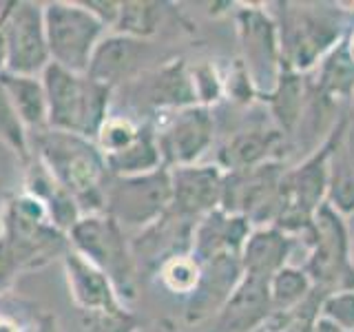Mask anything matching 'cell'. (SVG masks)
<instances>
[{
    "label": "cell",
    "mask_w": 354,
    "mask_h": 332,
    "mask_svg": "<svg viewBox=\"0 0 354 332\" xmlns=\"http://www.w3.org/2000/svg\"><path fill=\"white\" fill-rule=\"evenodd\" d=\"M0 7H3L7 44V71L20 75H42V71L51 64L42 3L14 0Z\"/></svg>",
    "instance_id": "obj_11"
},
{
    "label": "cell",
    "mask_w": 354,
    "mask_h": 332,
    "mask_svg": "<svg viewBox=\"0 0 354 332\" xmlns=\"http://www.w3.org/2000/svg\"><path fill=\"white\" fill-rule=\"evenodd\" d=\"M42 11L51 62L73 73H86L93 51L109 33V27L84 3L75 0L42 3Z\"/></svg>",
    "instance_id": "obj_5"
},
{
    "label": "cell",
    "mask_w": 354,
    "mask_h": 332,
    "mask_svg": "<svg viewBox=\"0 0 354 332\" xmlns=\"http://www.w3.org/2000/svg\"><path fill=\"white\" fill-rule=\"evenodd\" d=\"M352 100H354V95H352Z\"/></svg>",
    "instance_id": "obj_40"
},
{
    "label": "cell",
    "mask_w": 354,
    "mask_h": 332,
    "mask_svg": "<svg viewBox=\"0 0 354 332\" xmlns=\"http://www.w3.org/2000/svg\"><path fill=\"white\" fill-rule=\"evenodd\" d=\"M348 228H350V255H352V266H354V215L348 219Z\"/></svg>",
    "instance_id": "obj_38"
},
{
    "label": "cell",
    "mask_w": 354,
    "mask_h": 332,
    "mask_svg": "<svg viewBox=\"0 0 354 332\" xmlns=\"http://www.w3.org/2000/svg\"><path fill=\"white\" fill-rule=\"evenodd\" d=\"M171 171V213L197 221L221 206L224 171L217 164H191Z\"/></svg>",
    "instance_id": "obj_13"
},
{
    "label": "cell",
    "mask_w": 354,
    "mask_h": 332,
    "mask_svg": "<svg viewBox=\"0 0 354 332\" xmlns=\"http://www.w3.org/2000/svg\"><path fill=\"white\" fill-rule=\"evenodd\" d=\"M153 129L166 169L199 164L215 142L213 109L202 104L162 113Z\"/></svg>",
    "instance_id": "obj_9"
},
{
    "label": "cell",
    "mask_w": 354,
    "mask_h": 332,
    "mask_svg": "<svg viewBox=\"0 0 354 332\" xmlns=\"http://www.w3.org/2000/svg\"><path fill=\"white\" fill-rule=\"evenodd\" d=\"M193 73V86H195V95H197V104L213 109L215 102H219L224 98V77L217 73L213 64H197Z\"/></svg>",
    "instance_id": "obj_32"
},
{
    "label": "cell",
    "mask_w": 354,
    "mask_h": 332,
    "mask_svg": "<svg viewBox=\"0 0 354 332\" xmlns=\"http://www.w3.org/2000/svg\"><path fill=\"white\" fill-rule=\"evenodd\" d=\"M319 317L346 332H354V288L326 293L319 306Z\"/></svg>",
    "instance_id": "obj_31"
},
{
    "label": "cell",
    "mask_w": 354,
    "mask_h": 332,
    "mask_svg": "<svg viewBox=\"0 0 354 332\" xmlns=\"http://www.w3.org/2000/svg\"><path fill=\"white\" fill-rule=\"evenodd\" d=\"M315 75V89L319 93L330 98L332 102H343V100H352L354 95V62L346 53L343 47V38L330 53L324 55L317 66Z\"/></svg>",
    "instance_id": "obj_25"
},
{
    "label": "cell",
    "mask_w": 354,
    "mask_h": 332,
    "mask_svg": "<svg viewBox=\"0 0 354 332\" xmlns=\"http://www.w3.org/2000/svg\"><path fill=\"white\" fill-rule=\"evenodd\" d=\"M31 153L75 199L82 215L104 213L111 173L95 140L44 129L31 136Z\"/></svg>",
    "instance_id": "obj_1"
},
{
    "label": "cell",
    "mask_w": 354,
    "mask_h": 332,
    "mask_svg": "<svg viewBox=\"0 0 354 332\" xmlns=\"http://www.w3.org/2000/svg\"><path fill=\"white\" fill-rule=\"evenodd\" d=\"M69 248L109 277L122 302H136L140 270L127 230L113 217L106 213L82 215L69 230Z\"/></svg>",
    "instance_id": "obj_3"
},
{
    "label": "cell",
    "mask_w": 354,
    "mask_h": 332,
    "mask_svg": "<svg viewBox=\"0 0 354 332\" xmlns=\"http://www.w3.org/2000/svg\"><path fill=\"white\" fill-rule=\"evenodd\" d=\"M343 47H346V53L350 55V60L354 62V27L350 29V33L343 38Z\"/></svg>",
    "instance_id": "obj_37"
},
{
    "label": "cell",
    "mask_w": 354,
    "mask_h": 332,
    "mask_svg": "<svg viewBox=\"0 0 354 332\" xmlns=\"http://www.w3.org/2000/svg\"><path fill=\"white\" fill-rule=\"evenodd\" d=\"M326 204L346 219L354 215V140L348 131V118H341L337 124V140L330 153Z\"/></svg>",
    "instance_id": "obj_21"
},
{
    "label": "cell",
    "mask_w": 354,
    "mask_h": 332,
    "mask_svg": "<svg viewBox=\"0 0 354 332\" xmlns=\"http://www.w3.org/2000/svg\"><path fill=\"white\" fill-rule=\"evenodd\" d=\"M171 208V171L160 169L147 175L111 177L104 213L124 230H144L160 221Z\"/></svg>",
    "instance_id": "obj_7"
},
{
    "label": "cell",
    "mask_w": 354,
    "mask_h": 332,
    "mask_svg": "<svg viewBox=\"0 0 354 332\" xmlns=\"http://www.w3.org/2000/svg\"><path fill=\"white\" fill-rule=\"evenodd\" d=\"M166 16H169V9H166L164 3H153V0H127V3H120V14L111 31L151 42L162 31Z\"/></svg>",
    "instance_id": "obj_26"
},
{
    "label": "cell",
    "mask_w": 354,
    "mask_h": 332,
    "mask_svg": "<svg viewBox=\"0 0 354 332\" xmlns=\"http://www.w3.org/2000/svg\"><path fill=\"white\" fill-rule=\"evenodd\" d=\"M292 246L295 237L277 226H254L239 255L243 275L270 282L274 273L290 266Z\"/></svg>",
    "instance_id": "obj_20"
},
{
    "label": "cell",
    "mask_w": 354,
    "mask_h": 332,
    "mask_svg": "<svg viewBox=\"0 0 354 332\" xmlns=\"http://www.w3.org/2000/svg\"><path fill=\"white\" fill-rule=\"evenodd\" d=\"M84 7L91 11L97 20H102L109 27V31L113 29L118 14H120V3H115V0H84Z\"/></svg>",
    "instance_id": "obj_34"
},
{
    "label": "cell",
    "mask_w": 354,
    "mask_h": 332,
    "mask_svg": "<svg viewBox=\"0 0 354 332\" xmlns=\"http://www.w3.org/2000/svg\"><path fill=\"white\" fill-rule=\"evenodd\" d=\"M283 140L286 136L277 127H266V124L243 127L232 133V136H228V140L221 144L215 164L224 173H230V171H243L266 162H272L277 160L272 155Z\"/></svg>",
    "instance_id": "obj_18"
},
{
    "label": "cell",
    "mask_w": 354,
    "mask_h": 332,
    "mask_svg": "<svg viewBox=\"0 0 354 332\" xmlns=\"http://www.w3.org/2000/svg\"><path fill=\"white\" fill-rule=\"evenodd\" d=\"M301 237L308 243L304 270L310 275L315 288L324 293L354 288L350 228L346 217L328 204L319 206L313 217V226Z\"/></svg>",
    "instance_id": "obj_6"
},
{
    "label": "cell",
    "mask_w": 354,
    "mask_h": 332,
    "mask_svg": "<svg viewBox=\"0 0 354 332\" xmlns=\"http://www.w3.org/2000/svg\"><path fill=\"white\" fill-rule=\"evenodd\" d=\"M252 228L254 226L246 217L230 215L226 210L217 208L195 224L191 255L199 264H206L215 257H221V255L239 257Z\"/></svg>",
    "instance_id": "obj_17"
},
{
    "label": "cell",
    "mask_w": 354,
    "mask_h": 332,
    "mask_svg": "<svg viewBox=\"0 0 354 332\" xmlns=\"http://www.w3.org/2000/svg\"><path fill=\"white\" fill-rule=\"evenodd\" d=\"M0 142L16 155L20 162L29 164L31 153V133L25 127V122L20 120L16 107L11 104L7 91L0 84Z\"/></svg>",
    "instance_id": "obj_29"
},
{
    "label": "cell",
    "mask_w": 354,
    "mask_h": 332,
    "mask_svg": "<svg viewBox=\"0 0 354 332\" xmlns=\"http://www.w3.org/2000/svg\"><path fill=\"white\" fill-rule=\"evenodd\" d=\"M3 239L22 273L42 268L55 257L62 259L69 250V235L55 228L44 204L25 191L5 199Z\"/></svg>",
    "instance_id": "obj_4"
},
{
    "label": "cell",
    "mask_w": 354,
    "mask_h": 332,
    "mask_svg": "<svg viewBox=\"0 0 354 332\" xmlns=\"http://www.w3.org/2000/svg\"><path fill=\"white\" fill-rule=\"evenodd\" d=\"M266 100H268L272 124L283 136H295L308 102V84L304 80V73H297L283 66L279 80H277L272 91L266 95Z\"/></svg>",
    "instance_id": "obj_23"
},
{
    "label": "cell",
    "mask_w": 354,
    "mask_h": 332,
    "mask_svg": "<svg viewBox=\"0 0 354 332\" xmlns=\"http://www.w3.org/2000/svg\"><path fill=\"white\" fill-rule=\"evenodd\" d=\"M237 33L241 42V64L259 95H268L283 71V53L277 20L263 9L237 11Z\"/></svg>",
    "instance_id": "obj_10"
},
{
    "label": "cell",
    "mask_w": 354,
    "mask_h": 332,
    "mask_svg": "<svg viewBox=\"0 0 354 332\" xmlns=\"http://www.w3.org/2000/svg\"><path fill=\"white\" fill-rule=\"evenodd\" d=\"M3 215H5V202L0 199V237H3Z\"/></svg>",
    "instance_id": "obj_39"
},
{
    "label": "cell",
    "mask_w": 354,
    "mask_h": 332,
    "mask_svg": "<svg viewBox=\"0 0 354 332\" xmlns=\"http://www.w3.org/2000/svg\"><path fill=\"white\" fill-rule=\"evenodd\" d=\"M272 315L268 279L243 275L213 317L210 332H261Z\"/></svg>",
    "instance_id": "obj_15"
},
{
    "label": "cell",
    "mask_w": 354,
    "mask_h": 332,
    "mask_svg": "<svg viewBox=\"0 0 354 332\" xmlns=\"http://www.w3.org/2000/svg\"><path fill=\"white\" fill-rule=\"evenodd\" d=\"M241 277V261L235 255H221V257L202 264V282L197 290L186 299L184 319L188 324L213 319L219 308L226 304L230 293L235 290Z\"/></svg>",
    "instance_id": "obj_16"
},
{
    "label": "cell",
    "mask_w": 354,
    "mask_h": 332,
    "mask_svg": "<svg viewBox=\"0 0 354 332\" xmlns=\"http://www.w3.org/2000/svg\"><path fill=\"white\" fill-rule=\"evenodd\" d=\"M155 277H158L160 286L166 293L182 297L186 302L197 290L199 282H202V264L191 252L173 255L155 270Z\"/></svg>",
    "instance_id": "obj_28"
},
{
    "label": "cell",
    "mask_w": 354,
    "mask_h": 332,
    "mask_svg": "<svg viewBox=\"0 0 354 332\" xmlns=\"http://www.w3.org/2000/svg\"><path fill=\"white\" fill-rule=\"evenodd\" d=\"M0 84L7 91L11 104L16 107L20 120L25 122L29 133H40L49 129V109L47 93L40 75H20V73H0Z\"/></svg>",
    "instance_id": "obj_22"
},
{
    "label": "cell",
    "mask_w": 354,
    "mask_h": 332,
    "mask_svg": "<svg viewBox=\"0 0 354 332\" xmlns=\"http://www.w3.org/2000/svg\"><path fill=\"white\" fill-rule=\"evenodd\" d=\"M142 93L144 102L153 107L160 116L197 104L193 73L186 60H171L155 71H149L144 75Z\"/></svg>",
    "instance_id": "obj_19"
},
{
    "label": "cell",
    "mask_w": 354,
    "mask_h": 332,
    "mask_svg": "<svg viewBox=\"0 0 354 332\" xmlns=\"http://www.w3.org/2000/svg\"><path fill=\"white\" fill-rule=\"evenodd\" d=\"M151 53L153 42L109 31L95 47L86 75L115 91L118 86L138 80V75L144 69V62L151 60Z\"/></svg>",
    "instance_id": "obj_14"
},
{
    "label": "cell",
    "mask_w": 354,
    "mask_h": 332,
    "mask_svg": "<svg viewBox=\"0 0 354 332\" xmlns=\"http://www.w3.org/2000/svg\"><path fill=\"white\" fill-rule=\"evenodd\" d=\"M313 332H346V330H341V328H337V326H332L330 321H326V319H317V324H315V328H313Z\"/></svg>",
    "instance_id": "obj_36"
},
{
    "label": "cell",
    "mask_w": 354,
    "mask_h": 332,
    "mask_svg": "<svg viewBox=\"0 0 354 332\" xmlns=\"http://www.w3.org/2000/svg\"><path fill=\"white\" fill-rule=\"evenodd\" d=\"M140 131H142V122L133 120L131 116L111 113L109 120L102 124V129L97 131L95 144H97V149L102 151L104 158H109V155L124 151L129 144L136 142Z\"/></svg>",
    "instance_id": "obj_30"
},
{
    "label": "cell",
    "mask_w": 354,
    "mask_h": 332,
    "mask_svg": "<svg viewBox=\"0 0 354 332\" xmlns=\"http://www.w3.org/2000/svg\"><path fill=\"white\" fill-rule=\"evenodd\" d=\"M315 290L317 288L304 268H299V266H283L268 282L272 313H290V310H297L315 295Z\"/></svg>",
    "instance_id": "obj_27"
},
{
    "label": "cell",
    "mask_w": 354,
    "mask_h": 332,
    "mask_svg": "<svg viewBox=\"0 0 354 332\" xmlns=\"http://www.w3.org/2000/svg\"><path fill=\"white\" fill-rule=\"evenodd\" d=\"M62 270L69 297L73 306L88 319H106V317H124L129 315L127 304L122 302L115 286L109 277L88 264L75 250H66L62 255Z\"/></svg>",
    "instance_id": "obj_12"
},
{
    "label": "cell",
    "mask_w": 354,
    "mask_h": 332,
    "mask_svg": "<svg viewBox=\"0 0 354 332\" xmlns=\"http://www.w3.org/2000/svg\"><path fill=\"white\" fill-rule=\"evenodd\" d=\"M40 77L47 93L49 129L95 140L111 116L113 89L86 73H73L53 62Z\"/></svg>",
    "instance_id": "obj_2"
},
{
    "label": "cell",
    "mask_w": 354,
    "mask_h": 332,
    "mask_svg": "<svg viewBox=\"0 0 354 332\" xmlns=\"http://www.w3.org/2000/svg\"><path fill=\"white\" fill-rule=\"evenodd\" d=\"M0 332H31V324L18 310L0 306Z\"/></svg>",
    "instance_id": "obj_35"
},
{
    "label": "cell",
    "mask_w": 354,
    "mask_h": 332,
    "mask_svg": "<svg viewBox=\"0 0 354 332\" xmlns=\"http://www.w3.org/2000/svg\"><path fill=\"white\" fill-rule=\"evenodd\" d=\"M279 38L283 66L297 73H308L341 42V29L326 9H286Z\"/></svg>",
    "instance_id": "obj_8"
},
{
    "label": "cell",
    "mask_w": 354,
    "mask_h": 332,
    "mask_svg": "<svg viewBox=\"0 0 354 332\" xmlns=\"http://www.w3.org/2000/svg\"><path fill=\"white\" fill-rule=\"evenodd\" d=\"M20 273L22 270L14 257V252L7 246V241L0 237V293H5Z\"/></svg>",
    "instance_id": "obj_33"
},
{
    "label": "cell",
    "mask_w": 354,
    "mask_h": 332,
    "mask_svg": "<svg viewBox=\"0 0 354 332\" xmlns=\"http://www.w3.org/2000/svg\"><path fill=\"white\" fill-rule=\"evenodd\" d=\"M104 160L111 177H133V175H147L153 171L166 169L158 147V138H155V129L149 122L142 124V131L136 138V142L129 144L124 151L109 155Z\"/></svg>",
    "instance_id": "obj_24"
}]
</instances>
